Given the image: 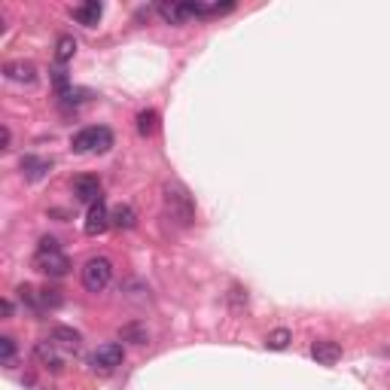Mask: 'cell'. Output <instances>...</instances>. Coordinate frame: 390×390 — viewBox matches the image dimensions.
<instances>
[{"label": "cell", "mask_w": 390, "mask_h": 390, "mask_svg": "<svg viewBox=\"0 0 390 390\" xmlns=\"http://www.w3.org/2000/svg\"><path fill=\"white\" fill-rule=\"evenodd\" d=\"M0 311H3V317H13V302H10V299H3V302H0Z\"/></svg>", "instance_id": "obj_21"}, {"label": "cell", "mask_w": 390, "mask_h": 390, "mask_svg": "<svg viewBox=\"0 0 390 390\" xmlns=\"http://www.w3.org/2000/svg\"><path fill=\"white\" fill-rule=\"evenodd\" d=\"M70 15H73V22L86 24V28H98V22H101V15H104V6L98 3V0H86V3L73 6Z\"/></svg>", "instance_id": "obj_12"}, {"label": "cell", "mask_w": 390, "mask_h": 390, "mask_svg": "<svg viewBox=\"0 0 390 390\" xmlns=\"http://www.w3.org/2000/svg\"><path fill=\"white\" fill-rule=\"evenodd\" d=\"M119 338L122 342H131V345H147L149 333H147V327H140V323H126V327L119 329Z\"/></svg>", "instance_id": "obj_17"}, {"label": "cell", "mask_w": 390, "mask_h": 390, "mask_svg": "<svg viewBox=\"0 0 390 390\" xmlns=\"http://www.w3.org/2000/svg\"><path fill=\"white\" fill-rule=\"evenodd\" d=\"M19 293V299H22V305L28 311H34V314H46V302H43V290L40 287H31V284H24V287H19L15 290Z\"/></svg>", "instance_id": "obj_13"}, {"label": "cell", "mask_w": 390, "mask_h": 390, "mask_svg": "<svg viewBox=\"0 0 390 390\" xmlns=\"http://www.w3.org/2000/svg\"><path fill=\"white\" fill-rule=\"evenodd\" d=\"M10 144H13V131L10 126H3V149H10Z\"/></svg>", "instance_id": "obj_22"}, {"label": "cell", "mask_w": 390, "mask_h": 390, "mask_svg": "<svg viewBox=\"0 0 390 390\" xmlns=\"http://www.w3.org/2000/svg\"><path fill=\"white\" fill-rule=\"evenodd\" d=\"M110 226H116V229H135V226H137V213H135V207H131V204L113 207V213H110Z\"/></svg>", "instance_id": "obj_15"}, {"label": "cell", "mask_w": 390, "mask_h": 390, "mask_svg": "<svg viewBox=\"0 0 390 390\" xmlns=\"http://www.w3.org/2000/svg\"><path fill=\"white\" fill-rule=\"evenodd\" d=\"M113 280V262L107 256H92L82 265V287L89 293H104L107 284Z\"/></svg>", "instance_id": "obj_4"}, {"label": "cell", "mask_w": 390, "mask_h": 390, "mask_svg": "<svg viewBox=\"0 0 390 390\" xmlns=\"http://www.w3.org/2000/svg\"><path fill=\"white\" fill-rule=\"evenodd\" d=\"M156 128H159V113L156 110H144L137 116V131L140 135H153Z\"/></svg>", "instance_id": "obj_19"}, {"label": "cell", "mask_w": 390, "mask_h": 390, "mask_svg": "<svg viewBox=\"0 0 390 390\" xmlns=\"http://www.w3.org/2000/svg\"><path fill=\"white\" fill-rule=\"evenodd\" d=\"M113 147V131L107 126H86L70 137V149L80 156H95V153H107Z\"/></svg>", "instance_id": "obj_3"}, {"label": "cell", "mask_w": 390, "mask_h": 390, "mask_svg": "<svg viewBox=\"0 0 390 390\" xmlns=\"http://www.w3.org/2000/svg\"><path fill=\"white\" fill-rule=\"evenodd\" d=\"M34 357H37V363L40 366H46V369H52V372H61L64 369V354L61 347H58L52 338H43V342H37L34 345Z\"/></svg>", "instance_id": "obj_6"}, {"label": "cell", "mask_w": 390, "mask_h": 390, "mask_svg": "<svg viewBox=\"0 0 390 390\" xmlns=\"http://www.w3.org/2000/svg\"><path fill=\"white\" fill-rule=\"evenodd\" d=\"M0 351H3V366H13V360H15V338L13 336H0Z\"/></svg>", "instance_id": "obj_20"}, {"label": "cell", "mask_w": 390, "mask_h": 390, "mask_svg": "<svg viewBox=\"0 0 390 390\" xmlns=\"http://www.w3.org/2000/svg\"><path fill=\"white\" fill-rule=\"evenodd\" d=\"M82 229H86V235H101V232L110 229V211L104 207V202L89 204V213H86Z\"/></svg>", "instance_id": "obj_8"}, {"label": "cell", "mask_w": 390, "mask_h": 390, "mask_svg": "<svg viewBox=\"0 0 390 390\" xmlns=\"http://www.w3.org/2000/svg\"><path fill=\"white\" fill-rule=\"evenodd\" d=\"M34 269L43 271V275H49V278H64L70 271V256L61 253V244H58L55 238H40Z\"/></svg>", "instance_id": "obj_2"}, {"label": "cell", "mask_w": 390, "mask_h": 390, "mask_svg": "<svg viewBox=\"0 0 390 390\" xmlns=\"http://www.w3.org/2000/svg\"><path fill=\"white\" fill-rule=\"evenodd\" d=\"M70 189H73V195L86 204L101 202V180H98L95 174H80V177L70 183Z\"/></svg>", "instance_id": "obj_7"}, {"label": "cell", "mask_w": 390, "mask_h": 390, "mask_svg": "<svg viewBox=\"0 0 390 390\" xmlns=\"http://www.w3.org/2000/svg\"><path fill=\"white\" fill-rule=\"evenodd\" d=\"M3 77L10 80V82L31 86V82H37V68L31 61H6L3 64Z\"/></svg>", "instance_id": "obj_10"}, {"label": "cell", "mask_w": 390, "mask_h": 390, "mask_svg": "<svg viewBox=\"0 0 390 390\" xmlns=\"http://www.w3.org/2000/svg\"><path fill=\"white\" fill-rule=\"evenodd\" d=\"M49 338L61 347L64 354H77L82 347V336L77 333L73 327H52V333H49Z\"/></svg>", "instance_id": "obj_11"}, {"label": "cell", "mask_w": 390, "mask_h": 390, "mask_svg": "<svg viewBox=\"0 0 390 390\" xmlns=\"http://www.w3.org/2000/svg\"><path fill=\"white\" fill-rule=\"evenodd\" d=\"M122 360H126V347L119 342H107L89 357V366H92L95 375H113L122 366Z\"/></svg>", "instance_id": "obj_5"}, {"label": "cell", "mask_w": 390, "mask_h": 390, "mask_svg": "<svg viewBox=\"0 0 390 390\" xmlns=\"http://www.w3.org/2000/svg\"><path fill=\"white\" fill-rule=\"evenodd\" d=\"M290 342H293V333H290V329H284V327L265 336V347H271V351H284Z\"/></svg>", "instance_id": "obj_18"}, {"label": "cell", "mask_w": 390, "mask_h": 390, "mask_svg": "<svg viewBox=\"0 0 390 390\" xmlns=\"http://www.w3.org/2000/svg\"><path fill=\"white\" fill-rule=\"evenodd\" d=\"M311 357L320 366H333V363L342 360V345L333 342V338H317V342L311 345Z\"/></svg>", "instance_id": "obj_9"}, {"label": "cell", "mask_w": 390, "mask_h": 390, "mask_svg": "<svg viewBox=\"0 0 390 390\" xmlns=\"http://www.w3.org/2000/svg\"><path fill=\"white\" fill-rule=\"evenodd\" d=\"M52 171V159H40V156H24L22 159V174L28 180H43Z\"/></svg>", "instance_id": "obj_14"}, {"label": "cell", "mask_w": 390, "mask_h": 390, "mask_svg": "<svg viewBox=\"0 0 390 390\" xmlns=\"http://www.w3.org/2000/svg\"><path fill=\"white\" fill-rule=\"evenodd\" d=\"M162 202L171 220H177L180 226H193L195 223V202L189 195L183 183H165L162 186Z\"/></svg>", "instance_id": "obj_1"}, {"label": "cell", "mask_w": 390, "mask_h": 390, "mask_svg": "<svg viewBox=\"0 0 390 390\" xmlns=\"http://www.w3.org/2000/svg\"><path fill=\"white\" fill-rule=\"evenodd\" d=\"M73 55H77V40H73L70 34H61L55 40V61L58 64H68Z\"/></svg>", "instance_id": "obj_16"}]
</instances>
